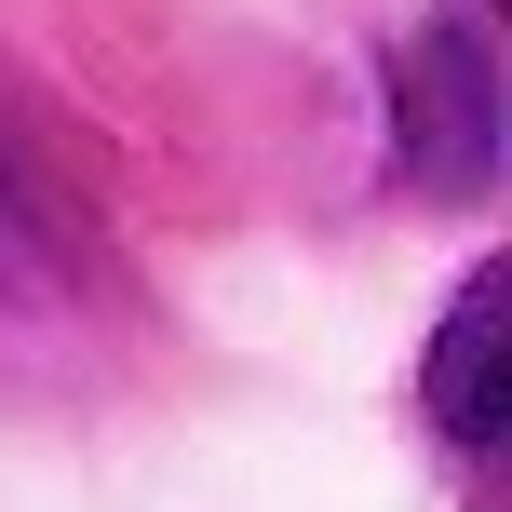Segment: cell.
Listing matches in <instances>:
<instances>
[{
	"instance_id": "3",
	"label": "cell",
	"mask_w": 512,
	"mask_h": 512,
	"mask_svg": "<svg viewBox=\"0 0 512 512\" xmlns=\"http://www.w3.org/2000/svg\"><path fill=\"white\" fill-rule=\"evenodd\" d=\"M14 324H41V337L81 324V270H68V230H54L41 189H0V364H14Z\"/></svg>"
},
{
	"instance_id": "1",
	"label": "cell",
	"mask_w": 512,
	"mask_h": 512,
	"mask_svg": "<svg viewBox=\"0 0 512 512\" xmlns=\"http://www.w3.org/2000/svg\"><path fill=\"white\" fill-rule=\"evenodd\" d=\"M391 162L432 203H486L499 189V54L472 14H432L391 41Z\"/></svg>"
},
{
	"instance_id": "2",
	"label": "cell",
	"mask_w": 512,
	"mask_h": 512,
	"mask_svg": "<svg viewBox=\"0 0 512 512\" xmlns=\"http://www.w3.org/2000/svg\"><path fill=\"white\" fill-rule=\"evenodd\" d=\"M499 324H512V270H472L459 310H445V337H432V364H418V391H432V418H445L459 445H499V418H512V391H499Z\"/></svg>"
}]
</instances>
